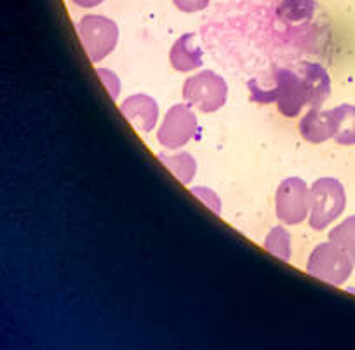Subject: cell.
<instances>
[{
	"label": "cell",
	"instance_id": "obj_1",
	"mask_svg": "<svg viewBox=\"0 0 355 350\" xmlns=\"http://www.w3.org/2000/svg\"><path fill=\"white\" fill-rule=\"evenodd\" d=\"M274 81L275 85L272 89H261L254 81H249L248 88L252 101L277 103L279 112L289 119L300 115L303 106L309 105V94L302 75L288 68H279L274 74Z\"/></svg>",
	"mask_w": 355,
	"mask_h": 350
},
{
	"label": "cell",
	"instance_id": "obj_2",
	"mask_svg": "<svg viewBox=\"0 0 355 350\" xmlns=\"http://www.w3.org/2000/svg\"><path fill=\"white\" fill-rule=\"evenodd\" d=\"M347 194L336 178H320L310 187V228L324 230L343 215Z\"/></svg>",
	"mask_w": 355,
	"mask_h": 350
},
{
	"label": "cell",
	"instance_id": "obj_3",
	"mask_svg": "<svg viewBox=\"0 0 355 350\" xmlns=\"http://www.w3.org/2000/svg\"><path fill=\"white\" fill-rule=\"evenodd\" d=\"M77 33L85 54L93 63H100L108 54L114 53L119 42L117 23L101 15L84 16L78 22Z\"/></svg>",
	"mask_w": 355,
	"mask_h": 350
},
{
	"label": "cell",
	"instance_id": "obj_4",
	"mask_svg": "<svg viewBox=\"0 0 355 350\" xmlns=\"http://www.w3.org/2000/svg\"><path fill=\"white\" fill-rule=\"evenodd\" d=\"M354 265L350 256L340 246L329 241L317 244V248L310 253L306 272L322 283L341 286L350 279Z\"/></svg>",
	"mask_w": 355,
	"mask_h": 350
},
{
	"label": "cell",
	"instance_id": "obj_5",
	"mask_svg": "<svg viewBox=\"0 0 355 350\" xmlns=\"http://www.w3.org/2000/svg\"><path fill=\"white\" fill-rule=\"evenodd\" d=\"M228 85L223 77L211 70L192 75L183 85V98L193 108L204 113L218 112L227 103Z\"/></svg>",
	"mask_w": 355,
	"mask_h": 350
},
{
	"label": "cell",
	"instance_id": "obj_6",
	"mask_svg": "<svg viewBox=\"0 0 355 350\" xmlns=\"http://www.w3.org/2000/svg\"><path fill=\"white\" fill-rule=\"evenodd\" d=\"M199 131L196 113L192 112L190 105H174L167 110L162 124L157 131V140L162 147L169 150H178L185 147L192 138H196Z\"/></svg>",
	"mask_w": 355,
	"mask_h": 350
},
{
	"label": "cell",
	"instance_id": "obj_7",
	"mask_svg": "<svg viewBox=\"0 0 355 350\" xmlns=\"http://www.w3.org/2000/svg\"><path fill=\"white\" fill-rule=\"evenodd\" d=\"M277 218L286 225H298L309 218L310 188L302 178H288L282 181L275 194Z\"/></svg>",
	"mask_w": 355,
	"mask_h": 350
},
{
	"label": "cell",
	"instance_id": "obj_8",
	"mask_svg": "<svg viewBox=\"0 0 355 350\" xmlns=\"http://www.w3.org/2000/svg\"><path fill=\"white\" fill-rule=\"evenodd\" d=\"M121 112L139 133L152 131L159 119V105L152 96L146 94L129 96L128 99L122 101Z\"/></svg>",
	"mask_w": 355,
	"mask_h": 350
},
{
	"label": "cell",
	"instance_id": "obj_9",
	"mask_svg": "<svg viewBox=\"0 0 355 350\" xmlns=\"http://www.w3.org/2000/svg\"><path fill=\"white\" fill-rule=\"evenodd\" d=\"M300 135L310 143H324L334 136V119L331 110L310 108L300 121Z\"/></svg>",
	"mask_w": 355,
	"mask_h": 350
},
{
	"label": "cell",
	"instance_id": "obj_10",
	"mask_svg": "<svg viewBox=\"0 0 355 350\" xmlns=\"http://www.w3.org/2000/svg\"><path fill=\"white\" fill-rule=\"evenodd\" d=\"M302 77L309 94L310 108H320L331 94V78L326 68L319 63H303Z\"/></svg>",
	"mask_w": 355,
	"mask_h": 350
},
{
	"label": "cell",
	"instance_id": "obj_11",
	"mask_svg": "<svg viewBox=\"0 0 355 350\" xmlns=\"http://www.w3.org/2000/svg\"><path fill=\"white\" fill-rule=\"evenodd\" d=\"M193 33H185L173 44L169 51L171 67L178 72H192L202 67V49L192 46Z\"/></svg>",
	"mask_w": 355,
	"mask_h": 350
},
{
	"label": "cell",
	"instance_id": "obj_12",
	"mask_svg": "<svg viewBox=\"0 0 355 350\" xmlns=\"http://www.w3.org/2000/svg\"><path fill=\"white\" fill-rule=\"evenodd\" d=\"M334 119L333 140L338 145H355V105H340L331 108Z\"/></svg>",
	"mask_w": 355,
	"mask_h": 350
},
{
	"label": "cell",
	"instance_id": "obj_13",
	"mask_svg": "<svg viewBox=\"0 0 355 350\" xmlns=\"http://www.w3.org/2000/svg\"><path fill=\"white\" fill-rule=\"evenodd\" d=\"M160 162L182 181L183 185H190L192 180L196 178L197 173V162L189 152H178V153H166L159 152L157 153Z\"/></svg>",
	"mask_w": 355,
	"mask_h": 350
},
{
	"label": "cell",
	"instance_id": "obj_14",
	"mask_svg": "<svg viewBox=\"0 0 355 350\" xmlns=\"http://www.w3.org/2000/svg\"><path fill=\"white\" fill-rule=\"evenodd\" d=\"M315 0H281L277 6V18L286 23H302L313 18Z\"/></svg>",
	"mask_w": 355,
	"mask_h": 350
},
{
	"label": "cell",
	"instance_id": "obj_15",
	"mask_svg": "<svg viewBox=\"0 0 355 350\" xmlns=\"http://www.w3.org/2000/svg\"><path fill=\"white\" fill-rule=\"evenodd\" d=\"M329 241L340 246L355 263V215L348 216L347 219H343L340 225L331 230Z\"/></svg>",
	"mask_w": 355,
	"mask_h": 350
},
{
	"label": "cell",
	"instance_id": "obj_16",
	"mask_svg": "<svg viewBox=\"0 0 355 350\" xmlns=\"http://www.w3.org/2000/svg\"><path fill=\"white\" fill-rule=\"evenodd\" d=\"M265 249L272 253L275 258L289 262L291 260V235L288 230L282 226H274L265 239Z\"/></svg>",
	"mask_w": 355,
	"mask_h": 350
},
{
	"label": "cell",
	"instance_id": "obj_17",
	"mask_svg": "<svg viewBox=\"0 0 355 350\" xmlns=\"http://www.w3.org/2000/svg\"><path fill=\"white\" fill-rule=\"evenodd\" d=\"M190 192H192L197 199H200V201H202L204 204L214 212V215L218 216L221 215V199L218 197L216 192H213L207 187H193L190 188Z\"/></svg>",
	"mask_w": 355,
	"mask_h": 350
},
{
	"label": "cell",
	"instance_id": "obj_18",
	"mask_svg": "<svg viewBox=\"0 0 355 350\" xmlns=\"http://www.w3.org/2000/svg\"><path fill=\"white\" fill-rule=\"evenodd\" d=\"M98 77L103 82L107 91L110 92L112 99H117L119 94H121V81H119L117 74H114L112 70H107V68H98L96 70Z\"/></svg>",
	"mask_w": 355,
	"mask_h": 350
},
{
	"label": "cell",
	"instance_id": "obj_19",
	"mask_svg": "<svg viewBox=\"0 0 355 350\" xmlns=\"http://www.w3.org/2000/svg\"><path fill=\"white\" fill-rule=\"evenodd\" d=\"M173 2L182 12H199L209 6L211 0H173Z\"/></svg>",
	"mask_w": 355,
	"mask_h": 350
},
{
	"label": "cell",
	"instance_id": "obj_20",
	"mask_svg": "<svg viewBox=\"0 0 355 350\" xmlns=\"http://www.w3.org/2000/svg\"><path fill=\"white\" fill-rule=\"evenodd\" d=\"M77 8H82V9H91V8H96V6H100L101 2H105V0H71Z\"/></svg>",
	"mask_w": 355,
	"mask_h": 350
}]
</instances>
